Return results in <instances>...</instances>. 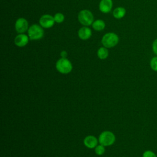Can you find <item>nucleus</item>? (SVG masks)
Listing matches in <instances>:
<instances>
[{
    "mask_svg": "<svg viewBox=\"0 0 157 157\" xmlns=\"http://www.w3.org/2000/svg\"><path fill=\"white\" fill-rule=\"evenodd\" d=\"M152 50L153 53L157 56V38L154 40L152 44Z\"/></svg>",
    "mask_w": 157,
    "mask_h": 157,
    "instance_id": "19",
    "label": "nucleus"
},
{
    "mask_svg": "<svg viewBox=\"0 0 157 157\" xmlns=\"http://www.w3.org/2000/svg\"><path fill=\"white\" fill-rule=\"evenodd\" d=\"M150 66L153 71L157 72V56H154L151 59L150 61Z\"/></svg>",
    "mask_w": 157,
    "mask_h": 157,
    "instance_id": "15",
    "label": "nucleus"
},
{
    "mask_svg": "<svg viewBox=\"0 0 157 157\" xmlns=\"http://www.w3.org/2000/svg\"><path fill=\"white\" fill-rule=\"evenodd\" d=\"M98 142L97 138L93 136H88L83 140L84 145L89 148H95L98 145Z\"/></svg>",
    "mask_w": 157,
    "mask_h": 157,
    "instance_id": "11",
    "label": "nucleus"
},
{
    "mask_svg": "<svg viewBox=\"0 0 157 157\" xmlns=\"http://www.w3.org/2000/svg\"><path fill=\"white\" fill-rule=\"evenodd\" d=\"M16 31L19 34H23L28 29V22L24 18H18L15 23Z\"/></svg>",
    "mask_w": 157,
    "mask_h": 157,
    "instance_id": "7",
    "label": "nucleus"
},
{
    "mask_svg": "<svg viewBox=\"0 0 157 157\" xmlns=\"http://www.w3.org/2000/svg\"><path fill=\"white\" fill-rule=\"evenodd\" d=\"M60 55L61 56V58H66L67 56V53L66 51L65 50H63L61 53H60Z\"/></svg>",
    "mask_w": 157,
    "mask_h": 157,
    "instance_id": "20",
    "label": "nucleus"
},
{
    "mask_svg": "<svg viewBox=\"0 0 157 157\" xmlns=\"http://www.w3.org/2000/svg\"><path fill=\"white\" fill-rule=\"evenodd\" d=\"M92 32L90 28L87 26H83L80 28L78 31V37L82 40H87L91 36Z\"/></svg>",
    "mask_w": 157,
    "mask_h": 157,
    "instance_id": "10",
    "label": "nucleus"
},
{
    "mask_svg": "<svg viewBox=\"0 0 157 157\" xmlns=\"http://www.w3.org/2000/svg\"><path fill=\"white\" fill-rule=\"evenodd\" d=\"M56 68L59 72L66 74L71 72L72 69V65L69 59L61 58L56 61Z\"/></svg>",
    "mask_w": 157,
    "mask_h": 157,
    "instance_id": "4",
    "label": "nucleus"
},
{
    "mask_svg": "<svg viewBox=\"0 0 157 157\" xmlns=\"http://www.w3.org/2000/svg\"><path fill=\"white\" fill-rule=\"evenodd\" d=\"M29 42V37L23 34H18L14 39V43L15 44L19 47H23L27 45V44Z\"/></svg>",
    "mask_w": 157,
    "mask_h": 157,
    "instance_id": "8",
    "label": "nucleus"
},
{
    "mask_svg": "<svg viewBox=\"0 0 157 157\" xmlns=\"http://www.w3.org/2000/svg\"><path fill=\"white\" fill-rule=\"evenodd\" d=\"M54 17L49 14H45L40 17L39 19L40 25L44 28H50L55 24Z\"/></svg>",
    "mask_w": 157,
    "mask_h": 157,
    "instance_id": "6",
    "label": "nucleus"
},
{
    "mask_svg": "<svg viewBox=\"0 0 157 157\" xmlns=\"http://www.w3.org/2000/svg\"><path fill=\"white\" fill-rule=\"evenodd\" d=\"M29 38L32 40H39L43 37L44 31L43 28L37 24H34L29 26L28 29Z\"/></svg>",
    "mask_w": 157,
    "mask_h": 157,
    "instance_id": "1",
    "label": "nucleus"
},
{
    "mask_svg": "<svg viewBox=\"0 0 157 157\" xmlns=\"http://www.w3.org/2000/svg\"><path fill=\"white\" fill-rule=\"evenodd\" d=\"M126 14V9L122 7H118L113 10V16L117 19L123 18Z\"/></svg>",
    "mask_w": 157,
    "mask_h": 157,
    "instance_id": "12",
    "label": "nucleus"
},
{
    "mask_svg": "<svg viewBox=\"0 0 157 157\" xmlns=\"http://www.w3.org/2000/svg\"><path fill=\"white\" fill-rule=\"evenodd\" d=\"M119 38L117 34L114 33H108L105 34L101 40V43L104 47L112 48L117 45Z\"/></svg>",
    "mask_w": 157,
    "mask_h": 157,
    "instance_id": "2",
    "label": "nucleus"
},
{
    "mask_svg": "<svg viewBox=\"0 0 157 157\" xmlns=\"http://www.w3.org/2000/svg\"><path fill=\"white\" fill-rule=\"evenodd\" d=\"M97 55L101 59H105L109 56V51L106 47H100L97 52Z\"/></svg>",
    "mask_w": 157,
    "mask_h": 157,
    "instance_id": "14",
    "label": "nucleus"
},
{
    "mask_svg": "<svg viewBox=\"0 0 157 157\" xmlns=\"http://www.w3.org/2000/svg\"><path fill=\"white\" fill-rule=\"evenodd\" d=\"M55 21L58 23H61L64 20V16L62 13H56L54 15Z\"/></svg>",
    "mask_w": 157,
    "mask_h": 157,
    "instance_id": "17",
    "label": "nucleus"
},
{
    "mask_svg": "<svg viewBox=\"0 0 157 157\" xmlns=\"http://www.w3.org/2000/svg\"><path fill=\"white\" fill-rule=\"evenodd\" d=\"M142 157H157V156L153 151L148 150L143 153Z\"/></svg>",
    "mask_w": 157,
    "mask_h": 157,
    "instance_id": "18",
    "label": "nucleus"
},
{
    "mask_svg": "<svg viewBox=\"0 0 157 157\" xmlns=\"http://www.w3.org/2000/svg\"><path fill=\"white\" fill-rule=\"evenodd\" d=\"M105 26V22L102 20H96L93 21L92 24L93 28L96 31H102L104 29Z\"/></svg>",
    "mask_w": 157,
    "mask_h": 157,
    "instance_id": "13",
    "label": "nucleus"
},
{
    "mask_svg": "<svg viewBox=\"0 0 157 157\" xmlns=\"http://www.w3.org/2000/svg\"><path fill=\"white\" fill-rule=\"evenodd\" d=\"M113 6L112 0H101L99 5V8L101 12L107 13L112 10Z\"/></svg>",
    "mask_w": 157,
    "mask_h": 157,
    "instance_id": "9",
    "label": "nucleus"
},
{
    "mask_svg": "<svg viewBox=\"0 0 157 157\" xmlns=\"http://www.w3.org/2000/svg\"><path fill=\"white\" fill-rule=\"evenodd\" d=\"M94 151H95V153H96V155L101 156V155H103V154L104 153V152H105V148H104V146L102 145H101V144L98 145H97V146L95 147Z\"/></svg>",
    "mask_w": 157,
    "mask_h": 157,
    "instance_id": "16",
    "label": "nucleus"
},
{
    "mask_svg": "<svg viewBox=\"0 0 157 157\" xmlns=\"http://www.w3.org/2000/svg\"><path fill=\"white\" fill-rule=\"evenodd\" d=\"M98 141L100 144L105 146H110L115 141V136L113 132L109 131H105L101 133L99 136Z\"/></svg>",
    "mask_w": 157,
    "mask_h": 157,
    "instance_id": "5",
    "label": "nucleus"
},
{
    "mask_svg": "<svg viewBox=\"0 0 157 157\" xmlns=\"http://www.w3.org/2000/svg\"><path fill=\"white\" fill-rule=\"evenodd\" d=\"M94 17L92 12L87 9L82 10L78 14V20L83 25L87 26L93 24Z\"/></svg>",
    "mask_w": 157,
    "mask_h": 157,
    "instance_id": "3",
    "label": "nucleus"
}]
</instances>
